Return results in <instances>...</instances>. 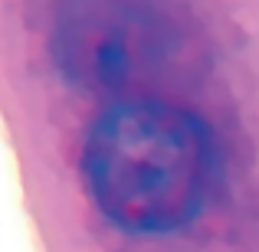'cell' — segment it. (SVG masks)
<instances>
[{
  "instance_id": "2",
  "label": "cell",
  "mask_w": 259,
  "mask_h": 252,
  "mask_svg": "<svg viewBox=\"0 0 259 252\" xmlns=\"http://www.w3.org/2000/svg\"><path fill=\"white\" fill-rule=\"evenodd\" d=\"M171 43V26L151 0H63L53 26L63 72L92 92H118L158 76Z\"/></svg>"
},
{
  "instance_id": "1",
  "label": "cell",
  "mask_w": 259,
  "mask_h": 252,
  "mask_svg": "<svg viewBox=\"0 0 259 252\" xmlns=\"http://www.w3.org/2000/svg\"><path fill=\"white\" fill-rule=\"evenodd\" d=\"M82 174L99 210L128 233H171L200 213L213 183V144L197 115L128 98L89 131Z\"/></svg>"
}]
</instances>
